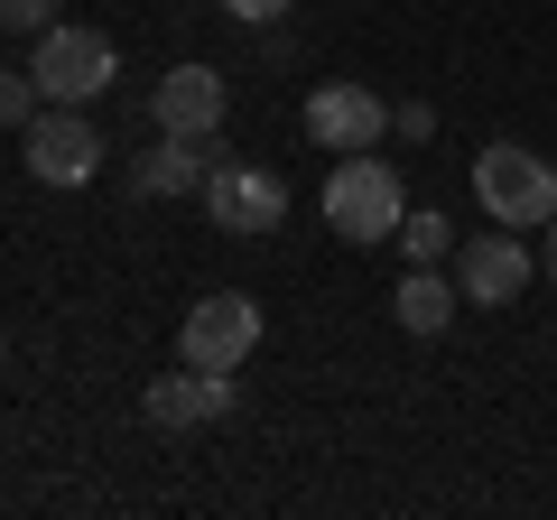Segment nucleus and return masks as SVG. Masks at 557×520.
<instances>
[{
  "instance_id": "f257e3e1",
  "label": "nucleus",
  "mask_w": 557,
  "mask_h": 520,
  "mask_svg": "<svg viewBox=\"0 0 557 520\" xmlns=\"http://www.w3.org/2000/svg\"><path fill=\"white\" fill-rule=\"evenodd\" d=\"M474 205L493 223H511V233H539L557 214V159H539L530 140H493L474 159Z\"/></svg>"
},
{
  "instance_id": "f03ea898",
  "label": "nucleus",
  "mask_w": 557,
  "mask_h": 520,
  "mask_svg": "<svg viewBox=\"0 0 557 520\" xmlns=\"http://www.w3.org/2000/svg\"><path fill=\"white\" fill-rule=\"evenodd\" d=\"M399 214H409V186H399L391 159H372V149L335 159V177H325V223H335L344 242H391Z\"/></svg>"
},
{
  "instance_id": "7ed1b4c3",
  "label": "nucleus",
  "mask_w": 557,
  "mask_h": 520,
  "mask_svg": "<svg viewBox=\"0 0 557 520\" xmlns=\"http://www.w3.org/2000/svg\"><path fill=\"white\" fill-rule=\"evenodd\" d=\"M28 75H38L47 102H102V84L121 75V47L102 38V28L57 20V28H38V47H28Z\"/></svg>"
},
{
  "instance_id": "20e7f679",
  "label": "nucleus",
  "mask_w": 557,
  "mask_h": 520,
  "mask_svg": "<svg viewBox=\"0 0 557 520\" xmlns=\"http://www.w3.org/2000/svg\"><path fill=\"white\" fill-rule=\"evenodd\" d=\"M251 354H260V298H242V288H214V298L186 307V325H177V362H205V372H242Z\"/></svg>"
},
{
  "instance_id": "39448f33",
  "label": "nucleus",
  "mask_w": 557,
  "mask_h": 520,
  "mask_svg": "<svg viewBox=\"0 0 557 520\" xmlns=\"http://www.w3.org/2000/svg\"><path fill=\"white\" fill-rule=\"evenodd\" d=\"M20 140H28V177H38V186H84L102 159H112L84 102H38V121H28Z\"/></svg>"
},
{
  "instance_id": "423d86ee",
  "label": "nucleus",
  "mask_w": 557,
  "mask_h": 520,
  "mask_svg": "<svg viewBox=\"0 0 557 520\" xmlns=\"http://www.w3.org/2000/svg\"><path fill=\"white\" fill-rule=\"evenodd\" d=\"M205 214H214V233L260 242V233L288 223V186H278L270 168H251V159H214V177H205Z\"/></svg>"
},
{
  "instance_id": "0eeeda50",
  "label": "nucleus",
  "mask_w": 557,
  "mask_h": 520,
  "mask_svg": "<svg viewBox=\"0 0 557 520\" xmlns=\"http://www.w3.org/2000/svg\"><path fill=\"white\" fill-rule=\"evenodd\" d=\"M446 270H456L465 307H511L520 288L539 280V260H530V242H520L511 223H502V233H465V242H456V260H446Z\"/></svg>"
},
{
  "instance_id": "6e6552de",
  "label": "nucleus",
  "mask_w": 557,
  "mask_h": 520,
  "mask_svg": "<svg viewBox=\"0 0 557 520\" xmlns=\"http://www.w3.org/2000/svg\"><path fill=\"white\" fill-rule=\"evenodd\" d=\"M307 140L335 149V159L381 149V140H391V102H381L372 84H317V94H307Z\"/></svg>"
},
{
  "instance_id": "1a4fd4ad",
  "label": "nucleus",
  "mask_w": 557,
  "mask_h": 520,
  "mask_svg": "<svg viewBox=\"0 0 557 520\" xmlns=\"http://www.w3.org/2000/svg\"><path fill=\"white\" fill-rule=\"evenodd\" d=\"M233 400H242L233 372L177 362L168 381H149V391H139V419H149V428H214V419H233Z\"/></svg>"
},
{
  "instance_id": "9d476101",
  "label": "nucleus",
  "mask_w": 557,
  "mask_h": 520,
  "mask_svg": "<svg viewBox=\"0 0 557 520\" xmlns=\"http://www.w3.org/2000/svg\"><path fill=\"white\" fill-rule=\"evenodd\" d=\"M223 112H233L223 65H168L159 94H149V121H159V131H177V140H214Z\"/></svg>"
},
{
  "instance_id": "9b49d317",
  "label": "nucleus",
  "mask_w": 557,
  "mask_h": 520,
  "mask_svg": "<svg viewBox=\"0 0 557 520\" xmlns=\"http://www.w3.org/2000/svg\"><path fill=\"white\" fill-rule=\"evenodd\" d=\"M214 159H233L223 149V131L214 140H177V131H159V149L149 159H131V196H205V177H214Z\"/></svg>"
},
{
  "instance_id": "f8f14e48",
  "label": "nucleus",
  "mask_w": 557,
  "mask_h": 520,
  "mask_svg": "<svg viewBox=\"0 0 557 520\" xmlns=\"http://www.w3.org/2000/svg\"><path fill=\"white\" fill-rule=\"evenodd\" d=\"M456 307H465L456 270H409V280L391 288V317L409 325V335H446V325H456Z\"/></svg>"
},
{
  "instance_id": "ddd939ff",
  "label": "nucleus",
  "mask_w": 557,
  "mask_h": 520,
  "mask_svg": "<svg viewBox=\"0 0 557 520\" xmlns=\"http://www.w3.org/2000/svg\"><path fill=\"white\" fill-rule=\"evenodd\" d=\"M391 242H399V260H409V270H446V260H456V242H465V233H456V223L437 214V205H409V214H399V233H391Z\"/></svg>"
},
{
  "instance_id": "4468645a",
  "label": "nucleus",
  "mask_w": 557,
  "mask_h": 520,
  "mask_svg": "<svg viewBox=\"0 0 557 520\" xmlns=\"http://www.w3.org/2000/svg\"><path fill=\"white\" fill-rule=\"evenodd\" d=\"M38 75H10V65H0V131H28V121H38Z\"/></svg>"
},
{
  "instance_id": "2eb2a0df",
  "label": "nucleus",
  "mask_w": 557,
  "mask_h": 520,
  "mask_svg": "<svg viewBox=\"0 0 557 520\" xmlns=\"http://www.w3.org/2000/svg\"><path fill=\"white\" fill-rule=\"evenodd\" d=\"M57 28V0H0V38H38Z\"/></svg>"
},
{
  "instance_id": "dca6fc26",
  "label": "nucleus",
  "mask_w": 557,
  "mask_h": 520,
  "mask_svg": "<svg viewBox=\"0 0 557 520\" xmlns=\"http://www.w3.org/2000/svg\"><path fill=\"white\" fill-rule=\"evenodd\" d=\"M391 131H399V140H437V102H399Z\"/></svg>"
},
{
  "instance_id": "f3484780",
  "label": "nucleus",
  "mask_w": 557,
  "mask_h": 520,
  "mask_svg": "<svg viewBox=\"0 0 557 520\" xmlns=\"http://www.w3.org/2000/svg\"><path fill=\"white\" fill-rule=\"evenodd\" d=\"M214 10H223V20H242V28H270L278 10H298V0H214Z\"/></svg>"
},
{
  "instance_id": "a211bd4d",
  "label": "nucleus",
  "mask_w": 557,
  "mask_h": 520,
  "mask_svg": "<svg viewBox=\"0 0 557 520\" xmlns=\"http://www.w3.org/2000/svg\"><path fill=\"white\" fill-rule=\"evenodd\" d=\"M539 270H548V288H557V214L539 223Z\"/></svg>"
},
{
  "instance_id": "6ab92c4d",
  "label": "nucleus",
  "mask_w": 557,
  "mask_h": 520,
  "mask_svg": "<svg viewBox=\"0 0 557 520\" xmlns=\"http://www.w3.org/2000/svg\"><path fill=\"white\" fill-rule=\"evenodd\" d=\"M0 362H10V335H0Z\"/></svg>"
}]
</instances>
